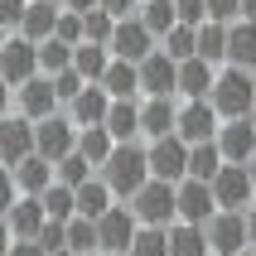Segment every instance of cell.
Listing matches in <instances>:
<instances>
[{"mask_svg":"<svg viewBox=\"0 0 256 256\" xmlns=\"http://www.w3.org/2000/svg\"><path fill=\"white\" fill-rule=\"evenodd\" d=\"M145 179H150V155H145L136 140H121L112 155H106V164H102V184L112 188L116 198H130Z\"/></svg>","mask_w":256,"mask_h":256,"instance_id":"obj_1","label":"cell"},{"mask_svg":"<svg viewBox=\"0 0 256 256\" xmlns=\"http://www.w3.org/2000/svg\"><path fill=\"white\" fill-rule=\"evenodd\" d=\"M218 106V116L228 121V116H246L256 102V72L252 68H237V63H228V68L213 78V97H208Z\"/></svg>","mask_w":256,"mask_h":256,"instance_id":"obj_2","label":"cell"},{"mask_svg":"<svg viewBox=\"0 0 256 256\" xmlns=\"http://www.w3.org/2000/svg\"><path fill=\"white\" fill-rule=\"evenodd\" d=\"M130 213L140 218L145 228H170L174 218H179V194H174V184L150 174V179L130 194Z\"/></svg>","mask_w":256,"mask_h":256,"instance_id":"obj_3","label":"cell"},{"mask_svg":"<svg viewBox=\"0 0 256 256\" xmlns=\"http://www.w3.org/2000/svg\"><path fill=\"white\" fill-rule=\"evenodd\" d=\"M136 232H140V218L130 213V208H121V203H112L97 218V252L102 256H130Z\"/></svg>","mask_w":256,"mask_h":256,"instance_id":"obj_4","label":"cell"},{"mask_svg":"<svg viewBox=\"0 0 256 256\" xmlns=\"http://www.w3.org/2000/svg\"><path fill=\"white\" fill-rule=\"evenodd\" d=\"M72 145H78V126H72V116L54 112V116H44V121H34V155H44L48 164L68 160Z\"/></svg>","mask_w":256,"mask_h":256,"instance_id":"obj_5","label":"cell"},{"mask_svg":"<svg viewBox=\"0 0 256 256\" xmlns=\"http://www.w3.org/2000/svg\"><path fill=\"white\" fill-rule=\"evenodd\" d=\"M213 198L218 208H228V213H246L256 198V184H252V170L246 164H222L213 174Z\"/></svg>","mask_w":256,"mask_h":256,"instance_id":"obj_6","label":"cell"},{"mask_svg":"<svg viewBox=\"0 0 256 256\" xmlns=\"http://www.w3.org/2000/svg\"><path fill=\"white\" fill-rule=\"evenodd\" d=\"M203 232H208L213 256H237V252L252 246V237H246V213H228V208H218V213L203 222Z\"/></svg>","mask_w":256,"mask_h":256,"instance_id":"obj_7","label":"cell"},{"mask_svg":"<svg viewBox=\"0 0 256 256\" xmlns=\"http://www.w3.org/2000/svg\"><path fill=\"white\" fill-rule=\"evenodd\" d=\"M136 72H140V97H174V92H179V63H174L164 48L145 54L140 63H136Z\"/></svg>","mask_w":256,"mask_h":256,"instance_id":"obj_8","label":"cell"},{"mask_svg":"<svg viewBox=\"0 0 256 256\" xmlns=\"http://www.w3.org/2000/svg\"><path fill=\"white\" fill-rule=\"evenodd\" d=\"M218 126H222L218 106H213L208 97H198V102H184V106H179L174 136H179V140H188V145H198V140H213V136H218Z\"/></svg>","mask_w":256,"mask_h":256,"instance_id":"obj_9","label":"cell"},{"mask_svg":"<svg viewBox=\"0 0 256 256\" xmlns=\"http://www.w3.org/2000/svg\"><path fill=\"white\" fill-rule=\"evenodd\" d=\"M34 72H39V44L24 39V34H10L5 48H0V78L10 87H20V82H29Z\"/></svg>","mask_w":256,"mask_h":256,"instance_id":"obj_10","label":"cell"},{"mask_svg":"<svg viewBox=\"0 0 256 256\" xmlns=\"http://www.w3.org/2000/svg\"><path fill=\"white\" fill-rule=\"evenodd\" d=\"M218 150H222V160L228 164H252L256 155V126H252V116H228L222 126H218Z\"/></svg>","mask_w":256,"mask_h":256,"instance_id":"obj_11","label":"cell"},{"mask_svg":"<svg viewBox=\"0 0 256 256\" xmlns=\"http://www.w3.org/2000/svg\"><path fill=\"white\" fill-rule=\"evenodd\" d=\"M150 174L155 179H170V184H179V179H188V140H179V136H160V140H150Z\"/></svg>","mask_w":256,"mask_h":256,"instance_id":"obj_12","label":"cell"},{"mask_svg":"<svg viewBox=\"0 0 256 256\" xmlns=\"http://www.w3.org/2000/svg\"><path fill=\"white\" fill-rule=\"evenodd\" d=\"M112 58H126V63H140L145 54H155L160 39L150 34V29L140 24V14H130V20H116V34H112Z\"/></svg>","mask_w":256,"mask_h":256,"instance_id":"obj_13","label":"cell"},{"mask_svg":"<svg viewBox=\"0 0 256 256\" xmlns=\"http://www.w3.org/2000/svg\"><path fill=\"white\" fill-rule=\"evenodd\" d=\"M174 194H179V222H208V218L218 213V198H213V184H203V179H179L174 184Z\"/></svg>","mask_w":256,"mask_h":256,"instance_id":"obj_14","label":"cell"},{"mask_svg":"<svg viewBox=\"0 0 256 256\" xmlns=\"http://www.w3.org/2000/svg\"><path fill=\"white\" fill-rule=\"evenodd\" d=\"M63 102H58V87L48 72H34L29 82H20V116H29V121H44V116H54Z\"/></svg>","mask_w":256,"mask_h":256,"instance_id":"obj_15","label":"cell"},{"mask_svg":"<svg viewBox=\"0 0 256 256\" xmlns=\"http://www.w3.org/2000/svg\"><path fill=\"white\" fill-rule=\"evenodd\" d=\"M24 155H34V121L29 116H0V164L10 170Z\"/></svg>","mask_w":256,"mask_h":256,"instance_id":"obj_16","label":"cell"},{"mask_svg":"<svg viewBox=\"0 0 256 256\" xmlns=\"http://www.w3.org/2000/svg\"><path fill=\"white\" fill-rule=\"evenodd\" d=\"M5 222H10V237H14V242H34V237H39V228L48 222V213H44L39 194H20V198L10 203Z\"/></svg>","mask_w":256,"mask_h":256,"instance_id":"obj_17","label":"cell"},{"mask_svg":"<svg viewBox=\"0 0 256 256\" xmlns=\"http://www.w3.org/2000/svg\"><path fill=\"white\" fill-rule=\"evenodd\" d=\"M106 112H112V97H106V87H102V82H87L82 92L68 102L72 126H102V121H106Z\"/></svg>","mask_w":256,"mask_h":256,"instance_id":"obj_18","label":"cell"},{"mask_svg":"<svg viewBox=\"0 0 256 256\" xmlns=\"http://www.w3.org/2000/svg\"><path fill=\"white\" fill-rule=\"evenodd\" d=\"M58 14H63V5H58V0H29V10H24V20H20V29H14V34H24V39L44 44V39H54Z\"/></svg>","mask_w":256,"mask_h":256,"instance_id":"obj_19","label":"cell"},{"mask_svg":"<svg viewBox=\"0 0 256 256\" xmlns=\"http://www.w3.org/2000/svg\"><path fill=\"white\" fill-rule=\"evenodd\" d=\"M174 121H179L174 97H145V102H140V136H150V140L174 136Z\"/></svg>","mask_w":256,"mask_h":256,"instance_id":"obj_20","label":"cell"},{"mask_svg":"<svg viewBox=\"0 0 256 256\" xmlns=\"http://www.w3.org/2000/svg\"><path fill=\"white\" fill-rule=\"evenodd\" d=\"M213 63H203L198 54L194 58H184V63H179V97L184 102H198V97H213Z\"/></svg>","mask_w":256,"mask_h":256,"instance_id":"obj_21","label":"cell"},{"mask_svg":"<svg viewBox=\"0 0 256 256\" xmlns=\"http://www.w3.org/2000/svg\"><path fill=\"white\" fill-rule=\"evenodd\" d=\"M102 126L116 136V145H121V140H136V136H140V102H136V97H121V102H116L112 97V112H106Z\"/></svg>","mask_w":256,"mask_h":256,"instance_id":"obj_22","label":"cell"},{"mask_svg":"<svg viewBox=\"0 0 256 256\" xmlns=\"http://www.w3.org/2000/svg\"><path fill=\"white\" fill-rule=\"evenodd\" d=\"M228 63L256 72V24L252 20H232L228 24Z\"/></svg>","mask_w":256,"mask_h":256,"instance_id":"obj_23","label":"cell"},{"mask_svg":"<svg viewBox=\"0 0 256 256\" xmlns=\"http://www.w3.org/2000/svg\"><path fill=\"white\" fill-rule=\"evenodd\" d=\"M72 150H78L92 170H102V164H106V155L116 150V136H112L106 126H78V145H72Z\"/></svg>","mask_w":256,"mask_h":256,"instance_id":"obj_24","label":"cell"},{"mask_svg":"<svg viewBox=\"0 0 256 256\" xmlns=\"http://www.w3.org/2000/svg\"><path fill=\"white\" fill-rule=\"evenodd\" d=\"M10 174H14V188L20 194H44V188L54 184V164L44 155H24L20 164H10Z\"/></svg>","mask_w":256,"mask_h":256,"instance_id":"obj_25","label":"cell"},{"mask_svg":"<svg viewBox=\"0 0 256 256\" xmlns=\"http://www.w3.org/2000/svg\"><path fill=\"white\" fill-rule=\"evenodd\" d=\"M72 194H78V218H92V222H97V218L116 203V194L102 184V174H92V179H87V184H78Z\"/></svg>","mask_w":256,"mask_h":256,"instance_id":"obj_26","label":"cell"},{"mask_svg":"<svg viewBox=\"0 0 256 256\" xmlns=\"http://www.w3.org/2000/svg\"><path fill=\"white\" fill-rule=\"evenodd\" d=\"M102 87H106V97H136L140 92V72H136V63H126V58H112L106 63V72H102Z\"/></svg>","mask_w":256,"mask_h":256,"instance_id":"obj_27","label":"cell"},{"mask_svg":"<svg viewBox=\"0 0 256 256\" xmlns=\"http://www.w3.org/2000/svg\"><path fill=\"white\" fill-rule=\"evenodd\" d=\"M106 63H112V48H106V44H92V39H82L78 48H72V68L82 72L87 82H102Z\"/></svg>","mask_w":256,"mask_h":256,"instance_id":"obj_28","label":"cell"},{"mask_svg":"<svg viewBox=\"0 0 256 256\" xmlns=\"http://www.w3.org/2000/svg\"><path fill=\"white\" fill-rule=\"evenodd\" d=\"M170 256H213L208 232H203L198 222H179V228H170Z\"/></svg>","mask_w":256,"mask_h":256,"instance_id":"obj_29","label":"cell"},{"mask_svg":"<svg viewBox=\"0 0 256 256\" xmlns=\"http://www.w3.org/2000/svg\"><path fill=\"white\" fill-rule=\"evenodd\" d=\"M222 164H228V160H222L218 140H198V145H188V174H194V179L213 184V174L222 170Z\"/></svg>","mask_w":256,"mask_h":256,"instance_id":"obj_30","label":"cell"},{"mask_svg":"<svg viewBox=\"0 0 256 256\" xmlns=\"http://www.w3.org/2000/svg\"><path fill=\"white\" fill-rule=\"evenodd\" d=\"M140 24L155 34V39H164L174 24H179V10H174V0H140Z\"/></svg>","mask_w":256,"mask_h":256,"instance_id":"obj_31","label":"cell"},{"mask_svg":"<svg viewBox=\"0 0 256 256\" xmlns=\"http://www.w3.org/2000/svg\"><path fill=\"white\" fill-rule=\"evenodd\" d=\"M198 58L203 63H228V24H218V20H203L198 24Z\"/></svg>","mask_w":256,"mask_h":256,"instance_id":"obj_32","label":"cell"},{"mask_svg":"<svg viewBox=\"0 0 256 256\" xmlns=\"http://www.w3.org/2000/svg\"><path fill=\"white\" fill-rule=\"evenodd\" d=\"M39 203H44V213H48V218H58V222H68V218L78 213V194H72L63 179L44 188V194H39Z\"/></svg>","mask_w":256,"mask_h":256,"instance_id":"obj_33","label":"cell"},{"mask_svg":"<svg viewBox=\"0 0 256 256\" xmlns=\"http://www.w3.org/2000/svg\"><path fill=\"white\" fill-rule=\"evenodd\" d=\"M160 44H164V54H170L174 63H184V58L198 54V29H194V24H174Z\"/></svg>","mask_w":256,"mask_h":256,"instance_id":"obj_34","label":"cell"},{"mask_svg":"<svg viewBox=\"0 0 256 256\" xmlns=\"http://www.w3.org/2000/svg\"><path fill=\"white\" fill-rule=\"evenodd\" d=\"M130 256H170V228H145L136 232V242H130Z\"/></svg>","mask_w":256,"mask_h":256,"instance_id":"obj_35","label":"cell"},{"mask_svg":"<svg viewBox=\"0 0 256 256\" xmlns=\"http://www.w3.org/2000/svg\"><path fill=\"white\" fill-rule=\"evenodd\" d=\"M68 246H72L78 256H92V252H97V222L72 213V218H68Z\"/></svg>","mask_w":256,"mask_h":256,"instance_id":"obj_36","label":"cell"},{"mask_svg":"<svg viewBox=\"0 0 256 256\" xmlns=\"http://www.w3.org/2000/svg\"><path fill=\"white\" fill-rule=\"evenodd\" d=\"M63 68H72V44L44 39L39 44V72H63Z\"/></svg>","mask_w":256,"mask_h":256,"instance_id":"obj_37","label":"cell"},{"mask_svg":"<svg viewBox=\"0 0 256 256\" xmlns=\"http://www.w3.org/2000/svg\"><path fill=\"white\" fill-rule=\"evenodd\" d=\"M112 34H116V14H106L102 5L82 14V39H92V44H112Z\"/></svg>","mask_w":256,"mask_h":256,"instance_id":"obj_38","label":"cell"},{"mask_svg":"<svg viewBox=\"0 0 256 256\" xmlns=\"http://www.w3.org/2000/svg\"><path fill=\"white\" fill-rule=\"evenodd\" d=\"M58 179H63L68 188H78V184H87V179H92V164H87V160L72 150L68 160H58Z\"/></svg>","mask_w":256,"mask_h":256,"instance_id":"obj_39","label":"cell"},{"mask_svg":"<svg viewBox=\"0 0 256 256\" xmlns=\"http://www.w3.org/2000/svg\"><path fill=\"white\" fill-rule=\"evenodd\" d=\"M34 242H39V246H44L48 256H54V252H63V246H68V222H58V218H48V222L39 228V237H34Z\"/></svg>","mask_w":256,"mask_h":256,"instance_id":"obj_40","label":"cell"},{"mask_svg":"<svg viewBox=\"0 0 256 256\" xmlns=\"http://www.w3.org/2000/svg\"><path fill=\"white\" fill-rule=\"evenodd\" d=\"M48 78H54V87H58V102H63V106H68L72 97H78V92H82L87 87V78L78 68H63V72H48Z\"/></svg>","mask_w":256,"mask_h":256,"instance_id":"obj_41","label":"cell"},{"mask_svg":"<svg viewBox=\"0 0 256 256\" xmlns=\"http://www.w3.org/2000/svg\"><path fill=\"white\" fill-rule=\"evenodd\" d=\"M54 39H63V44H72V48H78V44H82V14H78V10H63V14H58Z\"/></svg>","mask_w":256,"mask_h":256,"instance_id":"obj_42","label":"cell"},{"mask_svg":"<svg viewBox=\"0 0 256 256\" xmlns=\"http://www.w3.org/2000/svg\"><path fill=\"white\" fill-rule=\"evenodd\" d=\"M174 10H179V24L198 29L203 20H208V0H174Z\"/></svg>","mask_w":256,"mask_h":256,"instance_id":"obj_43","label":"cell"},{"mask_svg":"<svg viewBox=\"0 0 256 256\" xmlns=\"http://www.w3.org/2000/svg\"><path fill=\"white\" fill-rule=\"evenodd\" d=\"M208 20H218V24L242 20V0H208Z\"/></svg>","mask_w":256,"mask_h":256,"instance_id":"obj_44","label":"cell"},{"mask_svg":"<svg viewBox=\"0 0 256 256\" xmlns=\"http://www.w3.org/2000/svg\"><path fill=\"white\" fill-rule=\"evenodd\" d=\"M24 10H29V0H0V24H5V29H20Z\"/></svg>","mask_w":256,"mask_h":256,"instance_id":"obj_45","label":"cell"},{"mask_svg":"<svg viewBox=\"0 0 256 256\" xmlns=\"http://www.w3.org/2000/svg\"><path fill=\"white\" fill-rule=\"evenodd\" d=\"M106 14H116V20H130V14L140 10V0H97Z\"/></svg>","mask_w":256,"mask_h":256,"instance_id":"obj_46","label":"cell"},{"mask_svg":"<svg viewBox=\"0 0 256 256\" xmlns=\"http://www.w3.org/2000/svg\"><path fill=\"white\" fill-rule=\"evenodd\" d=\"M14 198H20V188H14V174L0 170V218L10 213V203H14Z\"/></svg>","mask_w":256,"mask_h":256,"instance_id":"obj_47","label":"cell"},{"mask_svg":"<svg viewBox=\"0 0 256 256\" xmlns=\"http://www.w3.org/2000/svg\"><path fill=\"white\" fill-rule=\"evenodd\" d=\"M5 256H48V252H44L39 242H14V246H10Z\"/></svg>","mask_w":256,"mask_h":256,"instance_id":"obj_48","label":"cell"},{"mask_svg":"<svg viewBox=\"0 0 256 256\" xmlns=\"http://www.w3.org/2000/svg\"><path fill=\"white\" fill-rule=\"evenodd\" d=\"M63 10H78V14H87V10H97V0H58Z\"/></svg>","mask_w":256,"mask_h":256,"instance_id":"obj_49","label":"cell"},{"mask_svg":"<svg viewBox=\"0 0 256 256\" xmlns=\"http://www.w3.org/2000/svg\"><path fill=\"white\" fill-rule=\"evenodd\" d=\"M10 246H14V237H10V222H5V218H0V256L10 252Z\"/></svg>","mask_w":256,"mask_h":256,"instance_id":"obj_50","label":"cell"},{"mask_svg":"<svg viewBox=\"0 0 256 256\" xmlns=\"http://www.w3.org/2000/svg\"><path fill=\"white\" fill-rule=\"evenodd\" d=\"M246 237H252V246H256V203L246 208Z\"/></svg>","mask_w":256,"mask_h":256,"instance_id":"obj_51","label":"cell"},{"mask_svg":"<svg viewBox=\"0 0 256 256\" xmlns=\"http://www.w3.org/2000/svg\"><path fill=\"white\" fill-rule=\"evenodd\" d=\"M5 106H10V82L0 78V116H5Z\"/></svg>","mask_w":256,"mask_h":256,"instance_id":"obj_52","label":"cell"},{"mask_svg":"<svg viewBox=\"0 0 256 256\" xmlns=\"http://www.w3.org/2000/svg\"><path fill=\"white\" fill-rule=\"evenodd\" d=\"M242 20H252V24H256V0H242Z\"/></svg>","mask_w":256,"mask_h":256,"instance_id":"obj_53","label":"cell"},{"mask_svg":"<svg viewBox=\"0 0 256 256\" xmlns=\"http://www.w3.org/2000/svg\"><path fill=\"white\" fill-rule=\"evenodd\" d=\"M5 39H10V29H5V24H0V48H5Z\"/></svg>","mask_w":256,"mask_h":256,"instance_id":"obj_54","label":"cell"},{"mask_svg":"<svg viewBox=\"0 0 256 256\" xmlns=\"http://www.w3.org/2000/svg\"><path fill=\"white\" fill-rule=\"evenodd\" d=\"M54 256H78V252H72V246H63V252H54Z\"/></svg>","mask_w":256,"mask_h":256,"instance_id":"obj_55","label":"cell"},{"mask_svg":"<svg viewBox=\"0 0 256 256\" xmlns=\"http://www.w3.org/2000/svg\"><path fill=\"white\" fill-rule=\"evenodd\" d=\"M246 170H252V184H256V155H252V164H246Z\"/></svg>","mask_w":256,"mask_h":256,"instance_id":"obj_56","label":"cell"},{"mask_svg":"<svg viewBox=\"0 0 256 256\" xmlns=\"http://www.w3.org/2000/svg\"><path fill=\"white\" fill-rule=\"evenodd\" d=\"M237 256H256V246H246V252H237Z\"/></svg>","mask_w":256,"mask_h":256,"instance_id":"obj_57","label":"cell"},{"mask_svg":"<svg viewBox=\"0 0 256 256\" xmlns=\"http://www.w3.org/2000/svg\"><path fill=\"white\" fill-rule=\"evenodd\" d=\"M246 116H252V126H256V102H252V112H246Z\"/></svg>","mask_w":256,"mask_h":256,"instance_id":"obj_58","label":"cell"},{"mask_svg":"<svg viewBox=\"0 0 256 256\" xmlns=\"http://www.w3.org/2000/svg\"><path fill=\"white\" fill-rule=\"evenodd\" d=\"M92 256H97V252H92Z\"/></svg>","mask_w":256,"mask_h":256,"instance_id":"obj_59","label":"cell"}]
</instances>
